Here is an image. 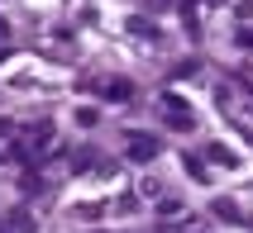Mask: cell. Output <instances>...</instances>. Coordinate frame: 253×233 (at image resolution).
Listing matches in <instances>:
<instances>
[{
  "label": "cell",
  "mask_w": 253,
  "mask_h": 233,
  "mask_svg": "<svg viewBox=\"0 0 253 233\" xmlns=\"http://www.w3.org/2000/svg\"><path fill=\"white\" fill-rule=\"evenodd\" d=\"M182 166L191 171V181H211V176H206V162H201V157H182Z\"/></svg>",
  "instance_id": "3"
},
{
  "label": "cell",
  "mask_w": 253,
  "mask_h": 233,
  "mask_svg": "<svg viewBox=\"0 0 253 233\" xmlns=\"http://www.w3.org/2000/svg\"><path fill=\"white\" fill-rule=\"evenodd\" d=\"M211 162H225V166H239V157H234V152H229V148H220V143H215V148H211Z\"/></svg>",
  "instance_id": "4"
},
{
  "label": "cell",
  "mask_w": 253,
  "mask_h": 233,
  "mask_svg": "<svg viewBox=\"0 0 253 233\" xmlns=\"http://www.w3.org/2000/svg\"><path fill=\"white\" fill-rule=\"evenodd\" d=\"M148 5H153V10H163V5H168V0H148Z\"/></svg>",
  "instance_id": "7"
},
{
  "label": "cell",
  "mask_w": 253,
  "mask_h": 233,
  "mask_svg": "<svg viewBox=\"0 0 253 233\" xmlns=\"http://www.w3.org/2000/svg\"><path fill=\"white\" fill-rule=\"evenodd\" d=\"M105 100L125 105V100H129V81H105Z\"/></svg>",
  "instance_id": "2"
},
{
  "label": "cell",
  "mask_w": 253,
  "mask_h": 233,
  "mask_svg": "<svg viewBox=\"0 0 253 233\" xmlns=\"http://www.w3.org/2000/svg\"><path fill=\"white\" fill-rule=\"evenodd\" d=\"M0 38H10V24H5V19H0Z\"/></svg>",
  "instance_id": "6"
},
{
  "label": "cell",
  "mask_w": 253,
  "mask_h": 233,
  "mask_svg": "<svg viewBox=\"0 0 253 233\" xmlns=\"http://www.w3.org/2000/svg\"><path fill=\"white\" fill-rule=\"evenodd\" d=\"M215 214H220V219H239V209L229 205V200H215Z\"/></svg>",
  "instance_id": "5"
},
{
  "label": "cell",
  "mask_w": 253,
  "mask_h": 233,
  "mask_svg": "<svg viewBox=\"0 0 253 233\" xmlns=\"http://www.w3.org/2000/svg\"><path fill=\"white\" fill-rule=\"evenodd\" d=\"M129 157H134V162H153V157H158V138L129 133Z\"/></svg>",
  "instance_id": "1"
}]
</instances>
